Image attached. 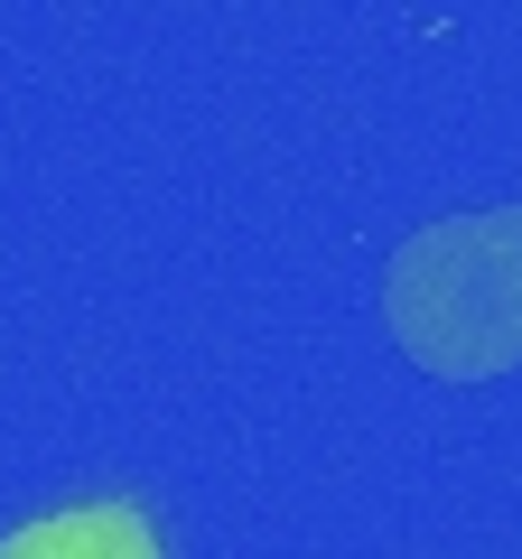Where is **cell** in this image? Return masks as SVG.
Segmentation results:
<instances>
[{"instance_id":"obj_1","label":"cell","mask_w":522,"mask_h":559,"mask_svg":"<svg viewBox=\"0 0 522 559\" xmlns=\"http://www.w3.org/2000/svg\"><path fill=\"white\" fill-rule=\"evenodd\" d=\"M382 326L420 373L495 382L522 364V205L439 215L382 261Z\"/></svg>"},{"instance_id":"obj_2","label":"cell","mask_w":522,"mask_h":559,"mask_svg":"<svg viewBox=\"0 0 522 559\" xmlns=\"http://www.w3.org/2000/svg\"><path fill=\"white\" fill-rule=\"evenodd\" d=\"M0 559H168L159 550V522L141 503H66V513H38L20 532H0Z\"/></svg>"}]
</instances>
